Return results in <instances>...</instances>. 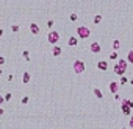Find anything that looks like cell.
<instances>
[{"label": "cell", "mask_w": 133, "mask_h": 129, "mask_svg": "<svg viewBox=\"0 0 133 129\" xmlns=\"http://www.w3.org/2000/svg\"><path fill=\"white\" fill-rule=\"evenodd\" d=\"M127 64H128L127 59H119V61H116V66H114V69H113L114 73H116V75H119V76H125Z\"/></svg>", "instance_id": "cell-1"}, {"label": "cell", "mask_w": 133, "mask_h": 129, "mask_svg": "<svg viewBox=\"0 0 133 129\" xmlns=\"http://www.w3.org/2000/svg\"><path fill=\"white\" fill-rule=\"evenodd\" d=\"M91 36V30L88 28V26L82 25V26H78L77 28V38L78 39H88Z\"/></svg>", "instance_id": "cell-2"}, {"label": "cell", "mask_w": 133, "mask_h": 129, "mask_svg": "<svg viewBox=\"0 0 133 129\" xmlns=\"http://www.w3.org/2000/svg\"><path fill=\"white\" fill-rule=\"evenodd\" d=\"M85 69H86L85 62L82 59H75V62H74V72L77 73V75H82V73L85 72Z\"/></svg>", "instance_id": "cell-3"}, {"label": "cell", "mask_w": 133, "mask_h": 129, "mask_svg": "<svg viewBox=\"0 0 133 129\" xmlns=\"http://www.w3.org/2000/svg\"><path fill=\"white\" fill-rule=\"evenodd\" d=\"M47 41H49V44L55 45V44L60 41V33H58V31L50 30V31H49V34H47Z\"/></svg>", "instance_id": "cell-4"}, {"label": "cell", "mask_w": 133, "mask_h": 129, "mask_svg": "<svg viewBox=\"0 0 133 129\" xmlns=\"http://www.w3.org/2000/svg\"><path fill=\"white\" fill-rule=\"evenodd\" d=\"M89 51H91L92 54H97V53H100V51H102V47H100V44H99V42H92V44L89 45Z\"/></svg>", "instance_id": "cell-5"}, {"label": "cell", "mask_w": 133, "mask_h": 129, "mask_svg": "<svg viewBox=\"0 0 133 129\" xmlns=\"http://www.w3.org/2000/svg\"><path fill=\"white\" fill-rule=\"evenodd\" d=\"M119 86H121V84H119V82H116V81H111V82H110V86H108V87H110V92H111L113 95L119 92Z\"/></svg>", "instance_id": "cell-6"}, {"label": "cell", "mask_w": 133, "mask_h": 129, "mask_svg": "<svg viewBox=\"0 0 133 129\" xmlns=\"http://www.w3.org/2000/svg\"><path fill=\"white\" fill-rule=\"evenodd\" d=\"M121 110H122V114H125V115H131V107L127 106L124 101H122V104H121Z\"/></svg>", "instance_id": "cell-7"}, {"label": "cell", "mask_w": 133, "mask_h": 129, "mask_svg": "<svg viewBox=\"0 0 133 129\" xmlns=\"http://www.w3.org/2000/svg\"><path fill=\"white\" fill-rule=\"evenodd\" d=\"M97 69L102 70V72H106V70H108V62H106V61H99V62H97Z\"/></svg>", "instance_id": "cell-8"}, {"label": "cell", "mask_w": 133, "mask_h": 129, "mask_svg": "<svg viewBox=\"0 0 133 129\" xmlns=\"http://www.w3.org/2000/svg\"><path fill=\"white\" fill-rule=\"evenodd\" d=\"M30 31H31V34H39V25L38 23H34V22H31L30 23Z\"/></svg>", "instance_id": "cell-9"}, {"label": "cell", "mask_w": 133, "mask_h": 129, "mask_svg": "<svg viewBox=\"0 0 133 129\" xmlns=\"http://www.w3.org/2000/svg\"><path fill=\"white\" fill-rule=\"evenodd\" d=\"M77 44H78V38H75V36H70L69 41H67V45H69V47H75Z\"/></svg>", "instance_id": "cell-10"}, {"label": "cell", "mask_w": 133, "mask_h": 129, "mask_svg": "<svg viewBox=\"0 0 133 129\" xmlns=\"http://www.w3.org/2000/svg\"><path fill=\"white\" fill-rule=\"evenodd\" d=\"M30 79H31L30 73H28V72H24V73H22V82H24V84H28Z\"/></svg>", "instance_id": "cell-11"}, {"label": "cell", "mask_w": 133, "mask_h": 129, "mask_svg": "<svg viewBox=\"0 0 133 129\" xmlns=\"http://www.w3.org/2000/svg\"><path fill=\"white\" fill-rule=\"evenodd\" d=\"M63 53V50H61L58 45H55V47H53V50H52V56H55V58H58L60 54Z\"/></svg>", "instance_id": "cell-12"}, {"label": "cell", "mask_w": 133, "mask_h": 129, "mask_svg": "<svg viewBox=\"0 0 133 129\" xmlns=\"http://www.w3.org/2000/svg\"><path fill=\"white\" fill-rule=\"evenodd\" d=\"M108 59H111V61H119V53L113 50V51L110 53V56H108Z\"/></svg>", "instance_id": "cell-13"}, {"label": "cell", "mask_w": 133, "mask_h": 129, "mask_svg": "<svg viewBox=\"0 0 133 129\" xmlns=\"http://www.w3.org/2000/svg\"><path fill=\"white\" fill-rule=\"evenodd\" d=\"M92 92H94V95H96L97 98H99V100H102V98H103V93H102V90H100L99 87H94V89H92Z\"/></svg>", "instance_id": "cell-14"}, {"label": "cell", "mask_w": 133, "mask_h": 129, "mask_svg": "<svg viewBox=\"0 0 133 129\" xmlns=\"http://www.w3.org/2000/svg\"><path fill=\"white\" fill-rule=\"evenodd\" d=\"M119 48H121V42H119L118 39H114V41H113V50H114V51H118Z\"/></svg>", "instance_id": "cell-15"}, {"label": "cell", "mask_w": 133, "mask_h": 129, "mask_svg": "<svg viewBox=\"0 0 133 129\" xmlns=\"http://www.w3.org/2000/svg\"><path fill=\"white\" fill-rule=\"evenodd\" d=\"M22 58L27 61V62H30V51H27V50H24L22 51Z\"/></svg>", "instance_id": "cell-16"}, {"label": "cell", "mask_w": 133, "mask_h": 129, "mask_svg": "<svg viewBox=\"0 0 133 129\" xmlns=\"http://www.w3.org/2000/svg\"><path fill=\"white\" fill-rule=\"evenodd\" d=\"M127 61H128V64H133V50H130L127 53Z\"/></svg>", "instance_id": "cell-17"}, {"label": "cell", "mask_w": 133, "mask_h": 129, "mask_svg": "<svg viewBox=\"0 0 133 129\" xmlns=\"http://www.w3.org/2000/svg\"><path fill=\"white\" fill-rule=\"evenodd\" d=\"M92 22H94L96 25H97V23H100V22H102V16H100V14H97V16H94V20H92Z\"/></svg>", "instance_id": "cell-18"}, {"label": "cell", "mask_w": 133, "mask_h": 129, "mask_svg": "<svg viewBox=\"0 0 133 129\" xmlns=\"http://www.w3.org/2000/svg\"><path fill=\"white\" fill-rule=\"evenodd\" d=\"M127 82H128V78H125V76H121V79H119V84H121V86L127 84Z\"/></svg>", "instance_id": "cell-19"}, {"label": "cell", "mask_w": 133, "mask_h": 129, "mask_svg": "<svg viewBox=\"0 0 133 129\" xmlns=\"http://www.w3.org/2000/svg\"><path fill=\"white\" fill-rule=\"evenodd\" d=\"M13 98V93H11V92H6V93H5V101H10Z\"/></svg>", "instance_id": "cell-20"}, {"label": "cell", "mask_w": 133, "mask_h": 129, "mask_svg": "<svg viewBox=\"0 0 133 129\" xmlns=\"http://www.w3.org/2000/svg\"><path fill=\"white\" fill-rule=\"evenodd\" d=\"M69 19H70V20H72V22H75V20L78 19V16H77L75 13H72V14H70V17H69Z\"/></svg>", "instance_id": "cell-21"}, {"label": "cell", "mask_w": 133, "mask_h": 129, "mask_svg": "<svg viewBox=\"0 0 133 129\" xmlns=\"http://www.w3.org/2000/svg\"><path fill=\"white\" fill-rule=\"evenodd\" d=\"M124 103H125L127 106H130V107L133 109V101H131V100H124Z\"/></svg>", "instance_id": "cell-22"}, {"label": "cell", "mask_w": 133, "mask_h": 129, "mask_svg": "<svg viewBox=\"0 0 133 129\" xmlns=\"http://www.w3.org/2000/svg\"><path fill=\"white\" fill-rule=\"evenodd\" d=\"M11 31L13 33H17V31H19V25H13L11 26Z\"/></svg>", "instance_id": "cell-23"}, {"label": "cell", "mask_w": 133, "mask_h": 129, "mask_svg": "<svg viewBox=\"0 0 133 129\" xmlns=\"http://www.w3.org/2000/svg\"><path fill=\"white\" fill-rule=\"evenodd\" d=\"M28 100H30V98H28V96L25 95V96H24V98L21 100V103H22V104H27V103H28Z\"/></svg>", "instance_id": "cell-24"}, {"label": "cell", "mask_w": 133, "mask_h": 129, "mask_svg": "<svg viewBox=\"0 0 133 129\" xmlns=\"http://www.w3.org/2000/svg\"><path fill=\"white\" fill-rule=\"evenodd\" d=\"M53 25H55V22H53L52 19H50V20H47V26H49V28H52Z\"/></svg>", "instance_id": "cell-25"}, {"label": "cell", "mask_w": 133, "mask_h": 129, "mask_svg": "<svg viewBox=\"0 0 133 129\" xmlns=\"http://www.w3.org/2000/svg\"><path fill=\"white\" fill-rule=\"evenodd\" d=\"M128 126L133 127V115H130V121H128Z\"/></svg>", "instance_id": "cell-26"}, {"label": "cell", "mask_w": 133, "mask_h": 129, "mask_svg": "<svg viewBox=\"0 0 133 129\" xmlns=\"http://www.w3.org/2000/svg\"><path fill=\"white\" fill-rule=\"evenodd\" d=\"M114 100L119 101V100H121V95H119V93H114Z\"/></svg>", "instance_id": "cell-27"}, {"label": "cell", "mask_w": 133, "mask_h": 129, "mask_svg": "<svg viewBox=\"0 0 133 129\" xmlns=\"http://www.w3.org/2000/svg\"><path fill=\"white\" fill-rule=\"evenodd\" d=\"M3 64H5V58L0 56V66H3Z\"/></svg>", "instance_id": "cell-28"}, {"label": "cell", "mask_w": 133, "mask_h": 129, "mask_svg": "<svg viewBox=\"0 0 133 129\" xmlns=\"http://www.w3.org/2000/svg\"><path fill=\"white\" fill-rule=\"evenodd\" d=\"M13 79H14V75H13V73H11V75L8 76V81H13Z\"/></svg>", "instance_id": "cell-29"}, {"label": "cell", "mask_w": 133, "mask_h": 129, "mask_svg": "<svg viewBox=\"0 0 133 129\" xmlns=\"http://www.w3.org/2000/svg\"><path fill=\"white\" fill-rule=\"evenodd\" d=\"M130 84H131V86H133V78H131V79H130Z\"/></svg>", "instance_id": "cell-30"}, {"label": "cell", "mask_w": 133, "mask_h": 129, "mask_svg": "<svg viewBox=\"0 0 133 129\" xmlns=\"http://www.w3.org/2000/svg\"><path fill=\"white\" fill-rule=\"evenodd\" d=\"M122 129H127V127H122Z\"/></svg>", "instance_id": "cell-31"}]
</instances>
